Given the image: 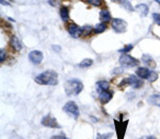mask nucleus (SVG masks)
Instances as JSON below:
<instances>
[{
	"instance_id": "obj_1",
	"label": "nucleus",
	"mask_w": 160,
	"mask_h": 139,
	"mask_svg": "<svg viewBox=\"0 0 160 139\" xmlns=\"http://www.w3.org/2000/svg\"><path fill=\"white\" fill-rule=\"evenodd\" d=\"M35 82L42 86H56L59 82L58 73L52 70L45 71L35 77Z\"/></svg>"
},
{
	"instance_id": "obj_2",
	"label": "nucleus",
	"mask_w": 160,
	"mask_h": 139,
	"mask_svg": "<svg viewBox=\"0 0 160 139\" xmlns=\"http://www.w3.org/2000/svg\"><path fill=\"white\" fill-rule=\"evenodd\" d=\"M82 90H83V84L79 79H68L64 84V91H65L66 95H68V96L78 95Z\"/></svg>"
},
{
	"instance_id": "obj_3",
	"label": "nucleus",
	"mask_w": 160,
	"mask_h": 139,
	"mask_svg": "<svg viewBox=\"0 0 160 139\" xmlns=\"http://www.w3.org/2000/svg\"><path fill=\"white\" fill-rule=\"evenodd\" d=\"M63 110L69 116V117L73 118V119H78V117L80 115L79 108L75 102H68L65 105H64Z\"/></svg>"
},
{
	"instance_id": "obj_4",
	"label": "nucleus",
	"mask_w": 160,
	"mask_h": 139,
	"mask_svg": "<svg viewBox=\"0 0 160 139\" xmlns=\"http://www.w3.org/2000/svg\"><path fill=\"white\" fill-rule=\"evenodd\" d=\"M118 62L123 68H133V66H137L139 64V61L136 58H132L131 56L126 55V54H123L121 56Z\"/></svg>"
},
{
	"instance_id": "obj_5",
	"label": "nucleus",
	"mask_w": 160,
	"mask_h": 139,
	"mask_svg": "<svg viewBox=\"0 0 160 139\" xmlns=\"http://www.w3.org/2000/svg\"><path fill=\"white\" fill-rule=\"evenodd\" d=\"M42 125L46 127H50V128H61V125L58 124V121H57L56 118H53L52 116L47 115L43 118L42 121H41Z\"/></svg>"
},
{
	"instance_id": "obj_6",
	"label": "nucleus",
	"mask_w": 160,
	"mask_h": 139,
	"mask_svg": "<svg viewBox=\"0 0 160 139\" xmlns=\"http://www.w3.org/2000/svg\"><path fill=\"white\" fill-rule=\"evenodd\" d=\"M112 28L115 32L123 33L127 30V23L121 18H114L112 20Z\"/></svg>"
},
{
	"instance_id": "obj_7",
	"label": "nucleus",
	"mask_w": 160,
	"mask_h": 139,
	"mask_svg": "<svg viewBox=\"0 0 160 139\" xmlns=\"http://www.w3.org/2000/svg\"><path fill=\"white\" fill-rule=\"evenodd\" d=\"M114 125H115V130H117V135L118 139H123L126 133V128L128 125V121H114Z\"/></svg>"
},
{
	"instance_id": "obj_8",
	"label": "nucleus",
	"mask_w": 160,
	"mask_h": 139,
	"mask_svg": "<svg viewBox=\"0 0 160 139\" xmlns=\"http://www.w3.org/2000/svg\"><path fill=\"white\" fill-rule=\"evenodd\" d=\"M122 85H129V86H132L133 88L139 89L143 86V81L141 78H137L135 75H131L128 78H126L125 80H123L120 86H122Z\"/></svg>"
},
{
	"instance_id": "obj_9",
	"label": "nucleus",
	"mask_w": 160,
	"mask_h": 139,
	"mask_svg": "<svg viewBox=\"0 0 160 139\" xmlns=\"http://www.w3.org/2000/svg\"><path fill=\"white\" fill-rule=\"evenodd\" d=\"M43 53L40 50H32L29 54V60L33 64H40L43 61Z\"/></svg>"
},
{
	"instance_id": "obj_10",
	"label": "nucleus",
	"mask_w": 160,
	"mask_h": 139,
	"mask_svg": "<svg viewBox=\"0 0 160 139\" xmlns=\"http://www.w3.org/2000/svg\"><path fill=\"white\" fill-rule=\"evenodd\" d=\"M98 99L102 104H107L111 101L112 99V93L108 90H105V91H99V95H98Z\"/></svg>"
},
{
	"instance_id": "obj_11",
	"label": "nucleus",
	"mask_w": 160,
	"mask_h": 139,
	"mask_svg": "<svg viewBox=\"0 0 160 139\" xmlns=\"http://www.w3.org/2000/svg\"><path fill=\"white\" fill-rule=\"evenodd\" d=\"M68 33L73 38H79L81 35V28L78 27L76 24H71L68 28Z\"/></svg>"
},
{
	"instance_id": "obj_12",
	"label": "nucleus",
	"mask_w": 160,
	"mask_h": 139,
	"mask_svg": "<svg viewBox=\"0 0 160 139\" xmlns=\"http://www.w3.org/2000/svg\"><path fill=\"white\" fill-rule=\"evenodd\" d=\"M112 2H114V3H118L120 4L121 7L124 8V10H127L128 12H132L135 11V9H133V7L131 6V3L128 0H112Z\"/></svg>"
},
{
	"instance_id": "obj_13",
	"label": "nucleus",
	"mask_w": 160,
	"mask_h": 139,
	"mask_svg": "<svg viewBox=\"0 0 160 139\" xmlns=\"http://www.w3.org/2000/svg\"><path fill=\"white\" fill-rule=\"evenodd\" d=\"M149 74H151V71L146 68H139L137 70V75H138L139 78H141V79L148 78Z\"/></svg>"
},
{
	"instance_id": "obj_14",
	"label": "nucleus",
	"mask_w": 160,
	"mask_h": 139,
	"mask_svg": "<svg viewBox=\"0 0 160 139\" xmlns=\"http://www.w3.org/2000/svg\"><path fill=\"white\" fill-rule=\"evenodd\" d=\"M11 46L16 51H20V50H22V42H20V41L16 37H12V39H11Z\"/></svg>"
},
{
	"instance_id": "obj_15",
	"label": "nucleus",
	"mask_w": 160,
	"mask_h": 139,
	"mask_svg": "<svg viewBox=\"0 0 160 139\" xmlns=\"http://www.w3.org/2000/svg\"><path fill=\"white\" fill-rule=\"evenodd\" d=\"M148 103L154 106H158L160 107V93H157V94H153L148 97Z\"/></svg>"
},
{
	"instance_id": "obj_16",
	"label": "nucleus",
	"mask_w": 160,
	"mask_h": 139,
	"mask_svg": "<svg viewBox=\"0 0 160 139\" xmlns=\"http://www.w3.org/2000/svg\"><path fill=\"white\" fill-rule=\"evenodd\" d=\"M136 10L138 11L139 13H140L141 16H146L148 13V7L146 6V4L144 3H141V4H138V6L136 7Z\"/></svg>"
},
{
	"instance_id": "obj_17",
	"label": "nucleus",
	"mask_w": 160,
	"mask_h": 139,
	"mask_svg": "<svg viewBox=\"0 0 160 139\" xmlns=\"http://www.w3.org/2000/svg\"><path fill=\"white\" fill-rule=\"evenodd\" d=\"M142 61L148 66H149V68H155V66H156V63H155L154 59L149 55H144L143 57H142Z\"/></svg>"
},
{
	"instance_id": "obj_18",
	"label": "nucleus",
	"mask_w": 160,
	"mask_h": 139,
	"mask_svg": "<svg viewBox=\"0 0 160 139\" xmlns=\"http://www.w3.org/2000/svg\"><path fill=\"white\" fill-rule=\"evenodd\" d=\"M99 17H100V20L102 23H106V22H109L111 20V15L108 10H102L99 13Z\"/></svg>"
},
{
	"instance_id": "obj_19",
	"label": "nucleus",
	"mask_w": 160,
	"mask_h": 139,
	"mask_svg": "<svg viewBox=\"0 0 160 139\" xmlns=\"http://www.w3.org/2000/svg\"><path fill=\"white\" fill-rule=\"evenodd\" d=\"M60 15H61V18L63 22H68V20L69 19V10L66 7L61 8Z\"/></svg>"
},
{
	"instance_id": "obj_20",
	"label": "nucleus",
	"mask_w": 160,
	"mask_h": 139,
	"mask_svg": "<svg viewBox=\"0 0 160 139\" xmlns=\"http://www.w3.org/2000/svg\"><path fill=\"white\" fill-rule=\"evenodd\" d=\"M109 82L107 80H99L97 82V89L99 90V91H105V90H108L109 89Z\"/></svg>"
},
{
	"instance_id": "obj_21",
	"label": "nucleus",
	"mask_w": 160,
	"mask_h": 139,
	"mask_svg": "<svg viewBox=\"0 0 160 139\" xmlns=\"http://www.w3.org/2000/svg\"><path fill=\"white\" fill-rule=\"evenodd\" d=\"M106 28H107L106 23H100V24L96 25L94 27V32L95 33H102L106 30Z\"/></svg>"
},
{
	"instance_id": "obj_22",
	"label": "nucleus",
	"mask_w": 160,
	"mask_h": 139,
	"mask_svg": "<svg viewBox=\"0 0 160 139\" xmlns=\"http://www.w3.org/2000/svg\"><path fill=\"white\" fill-rule=\"evenodd\" d=\"M93 64V60L92 59H84V60H82L81 62H80L79 66L80 68H90Z\"/></svg>"
},
{
	"instance_id": "obj_23",
	"label": "nucleus",
	"mask_w": 160,
	"mask_h": 139,
	"mask_svg": "<svg viewBox=\"0 0 160 139\" xmlns=\"http://www.w3.org/2000/svg\"><path fill=\"white\" fill-rule=\"evenodd\" d=\"M92 31V27L91 26H84V27L81 28V35H83V37H87V35H89L90 33Z\"/></svg>"
},
{
	"instance_id": "obj_24",
	"label": "nucleus",
	"mask_w": 160,
	"mask_h": 139,
	"mask_svg": "<svg viewBox=\"0 0 160 139\" xmlns=\"http://www.w3.org/2000/svg\"><path fill=\"white\" fill-rule=\"evenodd\" d=\"M113 136L112 133H107V134H98L96 139H111Z\"/></svg>"
},
{
	"instance_id": "obj_25",
	"label": "nucleus",
	"mask_w": 160,
	"mask_h": 139,
	"mask_svg": "<svg viewBox=\"0 0 160 139\" xmlns=\"http://www.w3.org/2000/svg\"><path fill=\"white\" fill-rule=\"evenodd\" d=\"M157 78H158V74L156 73V72H154V71H151V74H149V76H148V80L151 81V82H154L155 80H157Z\"/></svg>"
},
{
	"instance_id": "obj_26",
	"label": "nucleus",
	"mask_w": 160,
	"mask_h": 139,
	"mask_svg": "<svg viewBox=\"0 0 160 139\" xmlns=\"http://www.w3.org/2000/svg\"><path fill=\"white\" fill-rule=\"evenodd\" d=\"M132 48H133L132 44H128V45H126L124 48H122V49H120V53H123V54L128 53V51H130L131 49H132Z\"/></svg>"
},
{
	"instance_id": "obj_27",
	"label": "nucleus",
	"mask_w": 160,
	"mask_h": 139,
	"mask_svg": "<svg viewBox=\"0 0 160 139\" xmlns=\"http://www.w3.org/2000/svg\"><path fill=\"white\" fill-rule=\"evenodd\" d=\"M87 2H89L90 4H92V6L94 7H98L102 4V0H86Z\"/></svg>"
},
{
	"instance_id": "obj_28",
	"label": "nucleus",
	"mask_w": 160,
	"mask_h": 139,
	"mask_svg": "<svg viewBox=\"0 0 160 139\" xmlns=\"http://www.w3.org/2000/svg\"><path fill=\"white\" fill-rule=\"evenodd\" d=\"M153 18H154V22L156 23L157 25L160 26V14H158V13H154Z\"/></svg>"
},
{
	"instance_id": "obj_29",
	"label": "nucleus",
	"mask_w": 160,
	"mask_h": 139,
	"mask_svg": "<svg viewBox=\"0 0 160 139\" xmlns=\"http://www.w3.org/2000/svg\"><path fill=\"white\" fill-rule=\"evenodd\" d=\"M6 57H7L6 50L1 49V50H0V62H4V60H6Z\"/></svg>"
},
{
	"instance_id": "obj_30",
	"label": "nucleus",
	"mask_w": 160,
	"mask_h": 139,
	"mask_svg": "<svg viewBox=\"0 0 160 139\" xmlns=\"http://www.w3.org/2000/svg\"><path fill=\"white\" fill-rule=\"evenodd\" d=\"M52 49L53 50H55V51H57V53H60V51H61V47H60V46H52Z\"/></svg>"
},
{
	"instance_id": "obj_31",
	"label": "nucleus",
	"mask_w": 160,
	"mask_h": 139,
	"mask_svg": "<svg viewBox=\"0 0 160 139\" xmlns=\"http://www.w3.org/2000/svg\"><path fill=\"white\" fill-rule=\"evenodd\" d=\"M51 139H68V138L64 137V136H53V137H51Z\"/></svg>"
},
{
	"instance_id": "obj_32",
	"label": "nucleus",
	"mask_w": 160,
	"mask_h": 139,
	"mask_svg": "<svg viewBox=\"0 0 160 139\" xmlns=\"http://www.w3.org/2000/svg\"><path fill=\"white\" fill-rule=\"evenodd\" d=\"M140 139H157V138L154 137V136H143V137H141Z\"/></svg>"
},
{
	"instance_id": "obj_33",
	"label": "nucleus",
	"mask_w": 160,
	"mask_h": 139,
	"mask_svg": "<svg viewBox=\"0 0 160 139\" xmlns=\"http://www.w3.org/2000/svg\"><path fill=\"white\" fill-rule=\"evenodd\" d=\"M1 4H6V6H9V3L4 1V0H1Z\"/></svg>"
},
{
	"instance_id": "obj_34",
	"label": "nucleus",
	"mask_w": 160,
	"mask_h": 139,
	"mask_svg": "<svg viewBox=\"0 0 160 139\" xmlns=\"http://www.w3.org/2000/svg\"><path fill=\"white\" fill-rule=\"evenodd\" d=\"M156 2H158V3H160V0H156Z\"/></svg>"
}]
</instances>
